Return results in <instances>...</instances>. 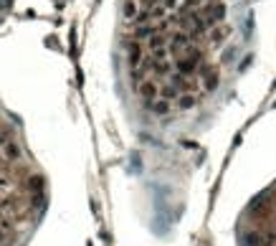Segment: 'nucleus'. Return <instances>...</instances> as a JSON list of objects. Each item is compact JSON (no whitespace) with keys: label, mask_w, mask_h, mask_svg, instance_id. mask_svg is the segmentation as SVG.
Returning a JSON list of instances; mask_svg holds the SVG:
<instances>
[{"label":"nucleus","mask_w":276,"mask_h":246,"mask_svg":"<svg viewBox=\"0 0 276 246\" xmlns=\"http://www.w3.org/2000/svg\"><path fill=\"white\" fill-rule=\"evenodd\" d=\"M243 246H263V231H246Z\"/></svg>","instance_id":"f257e3e1"}]
</instances>
